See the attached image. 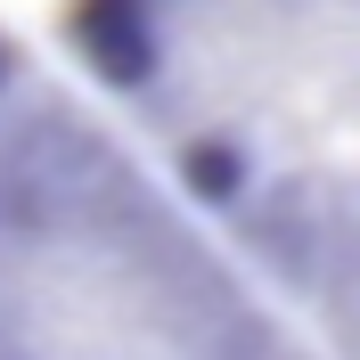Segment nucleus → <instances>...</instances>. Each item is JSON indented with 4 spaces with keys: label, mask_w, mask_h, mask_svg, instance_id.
I'll return each instance as SVG.
<instances>
[]
</instances>
